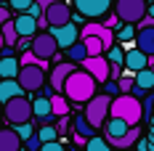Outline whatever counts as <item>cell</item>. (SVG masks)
<instances>
[{
	"instance_id": "cell-1",
	"label": "cell",
	"mask_w": 154,
	"mask_h": 151,
	"mask_svg": "<svg viewBox=\"0 0 154 151\" xmlns=\"http://www.w3.org/2000/svg\"><path fill=\"white\" fill-rule=\"evenodd\" d=\"M96 85L98 82L85 69H77L75 74L66 80V85H64V98L69 104H91L96 98Z\"/></svg>"
},
{
	"instance_id": "cell-2",
	"label": "cell",
	"mask_w": 154,
	"mask_h": 151,
	"mask_svg": "<svg viewBox=\"0 0 154 151\" xmlns=\"http://www.w3.org/2000/svg\"><path fill=\"white\" fill-rule=\"evenodd\" d=\"M109 119H122L130 127H138V122L143 119V101L133 98V95H117L112 101Z\"/></svg>"
},
{
	"instance_id": "cell-3",
	"label": "cell",
	"mask_w": 154,
	"mask_h": 151,
	"mask_svg": "<svg viewBox=\"0 0 154 151\" xmlns=\"http://www.w3.org/2000/svg\"><path fill=\"white\" fill-rule=\"evenodd\" d=\"M32 117H35V114H32V101L24 98V95L8 101V104H3V119H5V125H11V127L29 125Z\"/></svg>"
},
{
	"instance_id": "cell-4",
	"label": "cell",
	"mask_w": 154,
	"mask_h": 151,
	"mask_svg": "<svg viewBox=\"0 0 154 151\" xmlns=\"http://www.w3.org/2000/svg\"><path fill=\"white\" fill-rule=\"evenodd\" d=\"M112 101L114 98H109L106 93H101V95H96L91 104H85V111H82V117L91 122L93 130H98V127H104L109 122V111H112Z\"/></svg>"
},
{
	"instance_id": "cell-5",
	"label": "cell",
	"mask_w": 154,
	"mask_h": 151,
	"mask_svg": "<svg viewBox=\"0 0 154 151\" xmlns=\"http://www.w3.org/2000/svg\"><path fill=\"white\" fill-rule=\"evenodd\" d=\"M146 0H117L114 3V16L125 24H141L146 19Z\"/></svg>"
},
{
	"instance_id": "cell-6",
	"label": "cell",
	"mask_w": 154,
	"mask_h": 151,
	"mask_svg": "<svg viewBox=\"0 0 154 151\" xmlns=\"http://www.w3.org/2000/svg\"><path fill=\"white\" fill-rule=\"evenodd\" d=\"M75 3V11L77 16H82V19H101V16L109 14V8H112V0H72Z\"/></svg>"
},
{
	"instance_id": "cell-7",
	"label": "cell",
	"mask_w": 154,
	"mask_h": 151,
	"mask_svg": "<svg viewBox=\"0 0 154 151\" xmlns=\"http://www.w3.org/2000/svg\"><path fill=\"white\" fill-rule=\"evenodd\" d=\"M16 82L24 88V93H35L40 90L43 85H45V69H40V66H24L19 77H16Z\"/></svg>"
},
{
	"instance_id": "cell-8",
	"label": "cell",
	"mask_w": 154,
	"mask_h": 151,
	"mask_svg": "<svg viewBox=\"0 0 154 151\" xmlns=\"http://www.w3.org/2000/svg\"><path fill=\"white\" fill-rule=\"evenodd\" d=\"M56 48H59V43L51 37V32H37L35 37H32V53L37 56V59H56Z\"/></svg>"
},
{
	"instance_id": "cell-9",
	"label": "cell",
	"mask_w": 154,
	"mask_h": 151,
	"mask_svg": "<svg viewBox=\"0 0 154 151\" xmlns=\"http://www.w3.org/2000/svg\"><path fill=\"white\" fill-rule=\"evenodd\" d=\"M82 69L96 80V82H104L106 85L112 80V64L106 61V56H98V59H85L82 61Z\"/></svg>"
},
{
	"instance_id": "cell-10",
	"label": "cell",
	"mask_w": 154,
	"mask_h": 151,
	"mask_svg": "<svg viewBox=\"0 0 154 151\" xmlns=\"http://www.w3.org/2000/svg\"><path fill=\"white\" fill-rule=\"evenodd\" d=\"M85 37H101L106 53L114 48V40H117V35H114L112 29H106L104 24H98V21H85V27H82V32H80V40H85Z\"/></svg>"
},
{
	"instance_id": "cell-11",
	"label": "cell",
	"mask_w": 154,
	"mask_h": 151,
	"mask_svg": "<svg viewBox=\"0 0 154 151\" xmlns=\"http://www.w3.org/2000/svg\"><path fill=\"white\" fill-rule=\"evenodd\" d=\"M51 37L59 43L61 50H69L72 45H77L80 40V32H77V24L75 21H69V24H64V27H51Z\"/></svg>"
},
{
	"instance_id": "cell-12",
	"label": "cell",
	"mask_w": 154,
	"mask_h": 151,
	"mask_svg": "<svg viewBox=\"0 0 154 151\" xmlns=\"http://www.w3.org/2000/svg\"><path fill=\"white\" fill-rule=\"evenodd\" d=\"M43 19L48 21V27H64V24H69L75 16H72V8H69L64 0H59V3H53V5L45 11Z\"/></svg>"
},
{
	"instance_id": "cell-13",
	"label": "cell",
	"mask_w": 154,
	"mask_h": 151,
	"mask_svg": "<svg viewBox=\"0 0 154 151\" xmlns=\"http://www.w3.org/2000/svg\"><path fill=\"white\" fill-rule=\"evenodd\" d=\"M77 72V64L72 61H61V64H56L53 66V72H51V88L53 93H64V85H66V80Z\"/></svg>"
},
{
	"instance_id": "cell-14",
	"label": "cell",
	"mask_w": 154,
	"mask_h": 151,
	"mask_svg": "<svg viewBox=\"0 0 154 151\" xmlns=\"http://www.w3.org/2000/svg\"><path fill=\"white\" fill-rule=\"evenodd\" d=\"M149 56L146 53H141L138 48H130V50H125V69L130 72V74H138L143 69H149Z\"/></svg>"
},
{
	"instance_id": "cell-15",
	"label": "cell",
	"mask_w": 154,
	"mask_h": 151,
	"mask_svg": "<svg viewBox=\"0 0 154 151\" xmlns=\"http://www.w3.org/2000/svg\"><path fill=\"white\" fill-rule=\"evenodd\" d=\"M14 24H16V32H19V37H21V40H32V37L37 35V19H32L29 14L16 16Z\"/></svg>"
},
{
	"instance_id": "cell-16",
	"label": "cell",
	"mask_w": 154,
	"mask_h": 151,
	"mask_svg": "<svg viewBox=\"0 0 154 151\" xmlns=\"http://www.w3.org/2000/svg\"><path fill=\"white\" fill-rule=\"evenodd\" d=\"M32 114L43 122V125H48V122L56 119V117H53V109H51V98H45V95H40V98L32 101Z\"/></svg>"
},
{
	"instance_id": "cell-17",
	"label": "cell",
	"mask_w": 154,
	"mask_h": 151,
	"mask_svg": "<svg viewBox=\"0 0 154 151\" xmlns=\"http://www.w3.org/2000/svg\"><path fill=\"white\" fill-rule=\"evenodd\" d=\"M0 151H24V143L16 135L14 127H3L0 130Z\"/></svg>"
},
{
	"instance_id": "cell-18",
	"label": "cell",
	"mask_w": 154,
	"mask_h": 151,
	"mask_svg": "<svg viewBox=\"0 0 154 151\" xmlns=\"http://www.w3.org/2000/svg\"><path fill=\"white\" fill-rule=\"evenodd\" d=\"M136 48H138L141 53H146L149 59L154 56V27H146V29H138V35H136Z\"/></svg>"
},
{
	"instance_id": "cell-19",
	"label": "cell",
	"mask_w": 154,
	"mask_h": 151,
	"mask_svg": "<svg viewBox=\"0 0 154 151\" xmlns=\"http://www.w3.org/2000/svg\"><path fill=\"white\" fill-rule=\"evenodd\" d=\"M24 88L16 82V80H0V104H8L14 98H21Z\"/></svg>"
},
{
	"instance_id": "cell-20",
	"label": "cell",
	"mask_w": 154,
	"mask_h": 151,
	"mask_svg": "<svg viewBox=\"0 0 154 151\" xmlns=\"http://www.w3.org/2000/svg\"><path fill=\"white\" fill-rule=\"evenodd\" d=\"M130 133V125L122 119H109L106 125H104V135H106V143L109 140H120V138H125Z\"/></svg>"
},
{
	"instance_id": "cell-21",
	"label": "cell",
	"mask_w": 154,
	"mask_h": 151,
	"mask_svg": "<svg viewBox=\"0 0 154 151\" xmlns=\"http://www.w3.org/2000/svg\"><path fill=\"white\" fill-rule=\"evenodd\" d=\"M141 140V127H130V133L120 140H109V146H114V149H122V151H130L133 146H138Z\"/></svg>"
},
{
	"instance_id": "cell-22",
	"label": "cell",
	"mask_w": 154,
	"mask_h": 151,
	"mask_svg": "<svg viewBox=\"0 0 154 151\" xmlns=\"http://www.w3.org/2000/svg\"><path fill=\"white\" fill-rule=\"evenodd\" d=\"M51 109H53V117L61 119V117H69V101L64 98L61 93H51Z\"/></svg>"
},
{
	"instance_id": "cell-23",
	"label": "cell",
	"mask_w": 154,
	"mask_h": 151,
	"mask_svg": "<svg viewBox=\"0 0 154 151\" xmlns=\"http://www.w3.org/2000/svg\"><path fill=\"white\" fill-rule=\"evenodd\" d=\"M3 59V56H0ZM21 72V66H19V59H3L0 61V80H16Z\"/></svg>"
},
{
	"instance_id": "cell-24",
	"label": "cell",
	"mask_w": 154,
	"mask_h": 151,
	"mask_svg": "<svg viewBox=\"0 0 154 151\" xmlns=\"http://www.w3.org/2000/svg\"><path fill=\"white\" fill-rule=\"evenodd\" d=\"M72 130H75V135L85 138V140H91V138H96V130L91 127V122L85 119L82 114H77V117H75V122H72Z\"/></svg>"
},
{
	"instance_id": "cell-25",
	"label": "cell",
	"mask_w": 154,
	"mask_h": 151,
	"mask_svg": "<svg viewBox=\"0 0 154 151\" xmlns=\"http://www.w3.org/2000/svg\"><path fill=\"white\" fill-rule=\"evenodd\" d=\"M82 43H85V48H88V59H98V56L106 53V48H104V40H101V37H85Z\"/></svg>"
},
{
	"instance_id": "cell-26",
	"label": "cell",
	"mask_w": 154,
	"mask_h": 151,
	"mask_svg": "<svg viewBox=\"0 0 154 151\" xmlns=\"http://www.w3.org/2000/svg\"><path fill=\"white\" fill-rule=\"evenodd\" d=\"M136 88H141V90H152L154 88V69H143V72H138L136 74Z\"/></svg>"
},
{
	"instance_id": "cell-27",
	"label": "cell",
	"mask_w": 154,
	"mask_h": 151,
	"mask_svg": "<svg viewBox=\"0 0 154 151\" xmlns=\"http://www.w3.org/2000/svg\"><path fill=\"white\" fill-rule=\"evenodd\" d=\"M66 56H69V61H72V64H82V61L88 59V48H85V43L80 40L77 45H72L69 50H66Z\"/></svg>"
},
{
	"instance_id": "cell-28",
	"label": "cell",
	"mask_w": 154,
	"mask_h": 151,
	"mask_svg": "<svg viewBox=\"0 0 154 151\" xmlns=\"http://www.w3.org/2000/svg\"><path fill=\"white\" fill-rule=\"evenodd\" d=\"M37 135H40L43 146H45V143H56V140H59V130H56V125H43V127L37 130Z\"/></svg>"
},
{
	"instance_id": "cell-29",
	"label": "cell",
	"mask_w": 154,
	"mask_h": 151,
	"mask_svg": "<svg viewBox=\"0 0 154 151\" xmlns=\"http://www.w3.org/2000/svg\"><path fill=\"white\" fill-rule=\"evenodd\" d=\"M106 61L112 64V66H122V64H125V50H122L120 45H114V48L106 53Z\"/></svg>"
},
{
	"instance_id": "cell-30",
	"label": "cell",
	"mask_w": 154,
	"mask_h": 151,
	"mask_svg": "<svg viewBox=\"0 0 154 151\" xmlns=\"http://www.w3.org/2000/svg\"><path fill=\"white\" fill-rule=\"evenodd\" d=\"M85 151H112V146L106 143V138H91L88 143H85Z\"/></svg>"
},
{
	"instance_id": "cell-31",
	"label": "cell",
	"mask_w": 154,
	"mask_h": 151,
	"mask_svg": "<svg viewBox=\"0 0 154 151\" xmlns=\"http://www.w3.org/2000/svg\"><path fill=\"white\" fill-rule=\"evenodd\" d=\"M136 35H138V29H136V27H133V24H125L122 29L117 32V40H120V43H130V40H136Z\"/></svg>"
},
{
	"instance_id": "cell-32",
	"label": "cell",
	"mask_w": 154,
	"mask_h": 151,
	"mask_svg": "<svg viewBox=\"0 0 154 151\" xmlns=\"http://www.w3.org/2000/svg\"><path fill=\"white\" fill-rule=\"evenodd\" d=\"M32 5H35V0H8V8H14L19 16H21V14H27Z\"/></svg>"
},
{
	"instance_id": "cell-33",
	"label": "cell",
	"mask_w": 154,
	"mask_h": 151,
	"mask_svg": "<svg viewBox=\"0 0 154 151\" xmlns=\"http://www.w3.org/2000/svg\"><path fill=\"white\" fill-rule=\"evenodd\" d=\"M14 130H16V135L21 138V143H27V140H29V138L35 135V133H37L32 122H29V125H21V127H14Z\"/></svg>"
},
{
	"instance_id": "cell-34",
	"label": "cell",
	"mask_w": 154,
	"mask_h": 151,
	"mask_svg": "<svg viewBox=\"0 0 154 151\" xmlns=\"http://www.w3.org/2000/svg\"><path fill=\"white\" fill-rule=\"evenodd\" d=\"M24 149H27V151H40V149H43V140H40V135L35 133V135H32L29 140L24 143Z\"/></svg>"
},
{
	"instance_id": "cell-35",
	"label": "cell",
	"mask_w": 154,
	"mask_h": 151,
	"mask_svg": "<svg viewBox=\"0 0 154 151\" xmlns=\"http://www.w3.org/2000/svg\"><path fill=\"white\" fill-rule=\"evenodd\" d=\"M8 21H14V14H11V8H8V5H0V29H3Z\"/></svg>"
},
{
	"instance_id": "cell-36",
	"label": "cell",
	"mask_w": 154,
	"mask_h": 151,
	"mask_svg": "<svg viewBox=\"0 0 154 151\" xmlns=\"http://www.w3.org/2000/svg\"><path fill=\"white\" fill-rule=\"evenodd\" d=\"M104 93H106L109 98H117V95H122V93H120V85H117V82H106V85H104Z\"/></svg>"
},
{
	"instance_id": "cell-37",
	"label": "cell",
	"mask_w": 154,
	"mask_h": 151,
	"mask_svg": "<svg viewBox=\"0 0 154 151\" xmlns=\"http://www.w3.org/2000/svg\"><path fill=\"white\" fill-rule=\"evenodd\" d=\"M152 109H154V95H146L143 98V119L152 117Z\"/></svg>"
},
{
	"instance_id": "cell-38",
	"label": "cell",
	"mask_w": 154,
	"mask_h": 151,
	"mask_svg": "<svg viewBox=\"0 0 154 151\" xmlns=\"http://www.w3.org/2000/svg\"><path fill=\"white\" fill-rule=\"evenodd\" d=\"M69 127H72V122H69V117H61V119L56 122V130H59V135H64V133H69Z\"/></svg>"
},
{
	"instance_id": "cell-39",
	"label": "cell",
	"mask_w": 154,
	"mask_h": 151,
	"mask_svg": "<svg viewBox=\"0 0 154 151\" xmlns=\"http://www.w3.org/2000/svg\"><path fill=\"white\" fill-rule=\"evenodd\" d=\"M117 24H120V19H117V16H106V19H104V27H106V29H114Z\"/></svg>"
},
{
	"instance_id": "cell-40",
	"label": "cell",
	"mask_w": 154,
	"mask_h": 151,
	"mask_svg": "<svg viewBox=\"0 0 154 151\" xmlns=\"http://www.w3.org/2000/svg\"><path fill=\"white\" fill-rule=\"evenodd\" d=\"M40 151H64V146L59 143V140H56V143H45V146H43Z\"/></svg>"
},
{
	"instance_id": "cell-41",
	"label": "cell",
	"mask_w": 154,
	"mask_h": 151,
	"mask_svg": "<svg viewBox=\"0 0 154 151\" xmlns=\"http://www.w3.org/2000/svg\"><path fill=\"white\" fill-rule=\"evenodd\" d=\"M35 3H37V5H40V8H43V14H45L48 8H51V5H53V3H59V0H35Z\"/></svg>"
},
{
	"instance_id": "cell-42",
	"label": "cell",
	"mask_w": 154,
	"mask_h": 151,
	"mask_svg": "<svg viewBox=\"0 0 154 151\" xmlns=\"http://www.w3.org/2000/svg\"><path fill=\"white\" fill-rule=\"evenodd\" d=\"M3 48H5V40H3V32H0V53H3Z\"/></svg>"
},
{
	"instance_id": "cell-43",
	"label": "cell",
	"mask_w": 154,
	"mask_h": 151,
	"mask_svg": "<svg viewBox=\"0 0 154 151\" xmlns=\"http://www.w3.org/2000/svg\"><path fill=\"white\" fill-rule=\"evenodd\" d=\"M146 14H149V16H152V19H154V3H152V5H149V11H146Z\"/></svg>"
},
{
	"instance_id": "cell-44",
	"label": "cell",
	"mask_w": 154,
	"mask_h": 151,
	"mask_svg": "<svg viewBox=\"0 0 154 151\" xmlns=\"http://www.w3.org/2000/svg\"><path fill=\"white\" fill-rule=\"evenodd\" d=\"M0 5H8V0H0Z\"/></svg>"
},
{
	"instance_id": "cell-45",
	"label": "cell",
	"mask_w": 154,
	"mask_h": 151,
	"mask_svg": "<svg viewBox=\"0 0 154 151\" xmlns=\"http://www.w3.org/2000/svg\"><path fill=\"white\" fill-rule=\"evenodd\" d=\"M130 151H138V149H130Z\"/></svg>"
},
{
	"instance_id": "cell-46",
	"label": "cell",
	"mask_w": 154,
	"mask_h": 151,
	"mask_svg": "<svg viewBox=\"0 0 154 151\" xmlns=\"http://www.w3.org/2000/svg\"><path fill=\"white\" fill-rule=\"evenodd\" d=\"M0 130H3V125H0Z\"/></svg>"
},
{
	"instance_id": "cell-47",
	"label": "cell",
	"mask_w": 154,
	"mask_h": 151,
	"mask_svg": "<svg viewBox=\"0 0 154 151\" xmlns=\"http://www.w3.org/2000/svg\"><path fill=\"white\" fill-rule=\"evenodd\" d=\"M0 61H3V59H0Z\"/></svg>"
},
{
	"instance_id": "cell-48",
	"label": "cell",
	"mask_w": 154,
	"mask_h": 151,
	"mask_svg": "<svg viewBox=\"0 0 154 151\" xmlns=\"http://www.w3.org/2000/svg\"><path fill=\"white\" fill-rule=\"evenodd\" d=\"M24 151H27V149H24Z\"/></svg>"
},
{
	"instance_id": "cell-49",
	"label": "cell",
	"mask_w": 154,
	"mask_h": 151,
	"mask_svg": "<svg viewBox=\"0 0 154 151\" xmlns=\"http://www.w3.org/2000/svg\"><path fill=\"white\" fill-rule=\"evenodd\" d=\"M0 106H3V104H0Z\"/></svg>"
}]
</instances>
